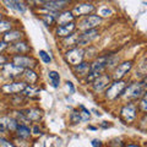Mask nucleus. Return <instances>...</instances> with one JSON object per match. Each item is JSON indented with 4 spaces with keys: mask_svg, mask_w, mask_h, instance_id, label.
Instances as JSON below:
<instances>
[{
    "mask_svg": "<svg viewBox=\"0 0 147 147\" xmlns=\"http://www.w3.org/2000/svg\"><path fill=\"white\" fill-rule=\"evenodd\" d=\"M145 92H146V85H145V81H142V82H136V84H132L130 86L125 87L121 96L127 99H137V98H141L145 94Z\"/></svg>",
    "mask_w": 147,
    "mask_h": 147,
    "instance_id": "obj_1",
    "label": "nucleus"
},
{
    "mask_svg": "<svg viewBox=\"0 0 147 147\" xmlns=\"http://www.w3.org/2000/svg\"><path fill=\"white\" fill-rule=\"evenodd\" d=\"M126 87V82L123 80L119 81H114L112 85L108 87V90L105 91V98L108 99H115L119 96H121V93L124 92Z\"/></svg>",
    "mask_w": 147,
    "mask_h": 147,
    "instance_id": "obj_2",
    "label": "nucleus"
},
{
    "mask_svg": "<svg viewBox=\"0 0 147 147\" xmlns=\"http://www.w3.org/2000/svg\"><path fill=\"white\" fill-rule=\"evenodd\" d=\"M84 54H85V50L84 49H81V48H74V49H70L66 53V59L69 60V63H70V64H72L74 66H76V65H79L80 63H82Z\"/></svg>",
    "mask_w": 147,
    "mask_h": 147,
    "instance_id": "obj_3",
    "label": "nucleus"
},
{
    "mask_svg": "<svg viewBox=\"0 0 147 147\" xmlns=\"http://www.w3.org/2000/svg\"><path fill=\"white\" fill-rule=\"evenodd\" d=\"M98 37V31L96 28H92V30H87L85 31L82 34L77 36V39H76V44H80V45H86L91 43L94 38Z\"/></svg>",
    "mask_w": 147,
    "mask_h": 147,
    "instance_id": "obj_4",
    "label": "nucleus"
},
{
    "mask_svg": "<svg viewBox=\"0 0 147 147\" xmlns=\"http://www.w3.org/2000/svg\"><path fill=\"white\" fill-rule=\"evenodd\" d=\"M131 67H132V63L131 61H125V63L119 64V65L115 67V70H114V74H113L114 80L115 81L121 80L123 77L125 76L129 71H130Z\"/></svg>",
    "mask_w": 147,
    "mask_h": 147,
    "instance_id": "obj_5",
    "label": "nucleus"
},
{
    "mask_svg": "<svg viewBox=\"0 0 147 147\" xmlns=\"http://www.w3.org/2000/svg\"><path fill=\"white\" fill-rule=\"evenodd\" d=\"M100 22H102V17H99L98 15H90L87 16L84 21L81 22V28L84 30H92V28H96Z\"/></svg>",
    "mask_w": 147,
    "mask_h": 147,
    "instance_id": "obj_6",
    "label": "nucleus"
},
{
    "mask_svg": "<svg viewBox=\"0 0 147 147\" xmlns=\"http://www.w3.org/2000/svg\"><path fill=\"white\" fill-rule=\"evenodd\" d=\"M13 65H16L18 67H22V69H25V67L30 69V67H33L36 65V61L30 57L17 55V57L13 58Z\"/></svg>",
    "mask_w": 147,
    "mask_h": 147,
    "instance_id": "obj_7",
    "label": "nucleus"
},
{
    "mask_svg": "<svg viewBox=\"0 0 147 147\" xmlns=\"http://www.w3.org/2000/svg\"><path fill=\"white\" fill-rule=\"evenodd\" d=\"M27 84L25 82H13V84H6L1 87V90L7 94H12V93H18V92H22L26 88Z\"/></svg>",
    "mask_w": 147,
    "mask_h": 147,
    "instance_id": "obj_8",
    "label": "nucleus"
},
{
    "mask_svg": "<svg viewBox=\"0 0 147 147\" xmlns=\"http://www.w3.org/2000/svg\"><path fill=\"white\" fill-rule=\"evenodd\" d=\"M121 117L125 119V121L132 123L136 118V105L135 104H127L121 109Z\"/></svg>",
    "mask_w": 147,
    "mask_h": 147,
    "instance_id": "obj_9",
    "label": "nucleus"
},
{
    "mask_svg": "<svg viewBox=\"0 0 147 147\" xmlns=\"http://www.w3.org/2000/svg\"><path fill=\"white\" fill-rule=\"evenodd\" d=\"M94 10V5L91 3H84V4H79L76 5L75 9L71 11L72 15L75 13L76 16H84V15H88L90 12H92Z\"/></svg>",
    "mask_w": 147,
    "mask_h": 147,
    "instance_id": "obj_10",
    "label": "nucleus"
},
{
    "mask_svg": "<svg viewBox=\"0 0 147 147\" xmlns=\"http://www.w3.org/2000/svg\"><path fill=\"white\" fill-rule=\"evenodd\" d=\"M107 60H108V55L104 57H99L91 64V71L90 72H96V74H100L105 67H107Z\"/></svg>",
    "mask_w": 147,
    "mask_h": 147,
    "instance_id": "obj_11",
    "label": "nucleus"
},
{
    "mask_svg": "<svg viewBox=\"0 0 147 147\" xmlns=\"http://www.w3.org/2000/svg\"><path fill=\"white\" fill-rule=\"evenodd\" d=\"M92 84H93V90L96 92H100L110 84V76L109 75H99Z\"/></svg>",
    "mask_w": 147,
    "mask_h": 147,
    "instance_id": "obj_12",
    "label": "nucleus"
},
{
    "mask_svg": "<svg viewBox=\"0 0 147 147\" xmlns=\"http://www.w3.org/2000/svg\"><path fill=\"white\" fill-rule=\"evenodd\" d=\"M18 123L12 118H9V117H4V118H0V127H1L3 131H15L17 129Z\"/></svg>",
    "mask_w": 147,
    "mask_h": 147,
    "instance_id": "obj_13",
    "label": "nucleus"
},
{
    "mask_svg": "<svg viewBox=\"0 0 147 147\" xmlns=\"http://www.w3.org/2000/svg\"><path fill=\"white\" fill-rule=\"evenodd\" d=\"M24 71H25V69L18 67L16 65H13V64H5V65H4V74H6V75L10 77L22 75Z\"/></svg>",
    "mask_w": 147,
    "mask_h": 147,
    "instance_id": "obj_14",
    "label": "nucleus"
},
{
    "mask_svg": "<svg viewBox=\"0 0 147 147\" xmlns=\"http://www.w3.org/2000/svg\"><path fill=\"white\" fill-rule=\"evenodd\" d=\"M75 28H76V25L74 22H70V24H66V25H60L57 28V34L59 37H67L72 34Z\"/></svg>",
    "mask_w": 147,
    "mask_h": 147,
    "instance_id": "obj_15",
    "label": "nucleus"
},
{
    "mask_svg": "<svg viewBox=\"0 0 147 147\" xmlns=\"http://www.w3.org/2000/svg\"><path fill=\"white\" fill-rule=\"evenodd\" d=\"M55 22H58L59 25H66L74 22V15L71 11H63L58 13V16L55 17Z\"/></svg>",
    "mask_w": 147,
    "mask_h": 147,
    "instance_id": "obj_16",
    "label": "nucleus"
},
{
    "mask_svg": "<svg viewBox=\"0 0 147 147\" xmlns=\"http://www.w3.org/2000/svg\"><path fill=\"white\" fill-rule=\"evenodd\" d=\"M74 69H75V72L77 74V75L85 76V75H88L90 71H91V64L82 61V63L79 64V65H76Z\"/></svg>",
    "mask_w": 147,
    "mask_h": 147,
    "instance_id": "obj_17",
    "label": "nucleus"
},
{
    "mask_svg": "<svg viewBox=\"0 0 147 147\" xmlns=\"http://www.w3.org/2000/svg\"><path fill=\"white\" fill-rule=\"evenodd\" d=\"M26 119H28L31 121H38L42 118V112L39 109H28L25 113Z\"/></svg>",
    "mask_w": 147,
    "mask_h": 147,
    "instance_id": "obj_18",
    "label": "nucleus"
},
{
    "mask_svg": "<svg viewBox=\"0 0 147 147\" xmlns=\"http://www.w3.org/2000/svg\"><path fill=\"white\" fill-rule=\"evenodd\" d=\"M43 4L50 11H59L65 6V4H67V1H44Z\"/></svg>",
    "mask_w": 147,
    "mask_h": 147,
    "instance_id": "obj_19",
    "label": "nucleus"
},
{
    "mask_svg": "<svg viewBox=\"0 0 147 147\" xmlns=\"http://www.w3.org/2000/svg\"><path fill=\"white\" fill-rule=\"evenodd\" d=\"M22 37V33L20 31H10V32H6L4 34V42L7 43V42H12V40H16L18 38Z\"/></svg>",
    "mask_w": 147,
    "mask_h": 147,
    "instance_id": "obj_20",
    "label": "nucleus"
},
{
    "mask_svg": "<svg viewBox=\"0 0 147 147\" xmlns=\"http://www.w3.org/2000/svg\"><path fill=\"white\" fill-rule=\"evenodd\" d=\"M22 75L25 76L26 81H27V82H30V84H34V82L37 81V79H38L37 74H36L33 70H32V69H26Z\"/></svg>",
    "mask_w": 147,
    "mask_h": 147,
    "instance_id": "obj_21",
    "label": "nucleus"
},
{
    "mask_svg": "<svg viewBox=\"0 0 147 147\" xmlns=\"http://www.w3.org/2000/svg\"><path fill=\"white\" fill-rule=\"evenodd\" d=\"M16 131H17V135L22 137V139H27V137H30V135H31L30 127H27L26 125H17Z\"/></svg>",
    "mask_w": 147,
    "mask_h": 147,
    "instance_id": "obj_22",
    "label": "nucleus"
},
{
    "mask_svg": "<svg viewBox=\"0 0 147 147\" xmlns=\"http://www.w3.org/2000/svg\"><path fill=\"white\" fill-rule=\"evenodd\" d=\"M11 49L13 50V52H16V53H25V52H28L30 47L25 42H18V43L13 44Z\"/></svg>",
    "mask_w": 147,
    "mask_h": 147,
    "instance_id": "obj_23",
    "label": "nucleus"
},
{
    "mask_svg": "<svg viewBox=\"0 0 147 147\" xmlns=\"http://www.w3.org/2000/svg\"><path fill=\"white\" fill-rule=\"evenodd\" d=\"M49 80H50V84H52L53 87H59V84H60V76L57 71H49Z\"/></svg>",
    "mask_w": 147,
    "mask_h": 147,
    "instance_id": "obj_24",
    "label": "nucleus"
},
{
    "mask_svg": "<svg viewBox=\"0 0 147 147\" xmlns=\"http://www.w3.org/2000/svg\"><path fill=\"white\" fill-rule=\"evenodd\" d=\"M42 21L44 22L45 26H52L54 22H55V16L47 13V15H43V16H42Z\"/></svg>",
    "mask_w": 147,
    "mask_h": 147,
    "instance_id": "obj_25",
    "label": "nucleus"
},
{
    "mask_svg": "<svg viewBox=\"0 0 147 147\" xmlns=\"http://www.w3.org/2000/svg\"><path fill=\"white\" fill-rule=\"evenodd\" d=\"M37 92H38V88H36V87L33 86H26V88L22 91V93H24L25 96H33L36 94Z\"/></svg>",
    "mask_w": 147,
    "mask_h": 147,
    "instance_id": "obj_26",
    "label": "nucleus"
},
{
    "mask_svg": "<svg viewBox=\"0 0 147 147\" xmlns=\"http://www.w3.org/2000/svg\"><path fill=\"white\" fill-rule=\"evenodd\" d=\"M9 30H11V24L9 21H5V20H0V32H6Z\"/></svg>",
    "mask_w": 147,
    "mask_h": 147,
    "instance_id": "obj_27",
    "label": "nucleus"
},
{
    "mask_svg": "<svg viewBox=\"0 0 147 147\" xmlns=\"http://www.w3.org/2000/svg\"><path fill=\"white\" fill-rule=\"evenodd\" d=\"M112 9H110V7H108V6H103V7H100L99 9V17L100 16H109V15H112Z\"/></svg>",
    "mask_w": 147,
    "mask_h": 147,
    "instance_id": "obj_28",
    "label": "nucleus"
},
{
    "mask_svg": "<svg viewBox=\"0 0 147 147\" xmlns=\"http://www.w3.org/2000/svg\"><path fill=\"white\" fill-rule=\"evenodd\" d=\"M71 121L74 123V124H77V123H80V121H82V118H81V114H80V112H72V114H71Z\"/></svg>",
    "mask_w": 147,
    "mask_h": 147,
    "instance_id": "obj_29",
    "label": "nucleus"
},
{
    "mask_svg": "<svg viewBox=\"0 0 147 147\" xmlns=\"http://www.w3.org/2000/svg\"><path fill=\"white\" fill-rule=\"evenodd\" d=\"M39 57L42 58V60L45 64H49L50 61H52V58H50V55L47 52H44V50H40V52H39Z\"/></svg>",
    "mask_w": 147,
    "mask_h": 147,
    "instance_id": "obj_30",
    "label": "nucleus"
},
{
    "mask_svg": "<svg viewBox=\"0 0 147 147\" xmlns=\"http://www.w3.org/2000/svg\"><path fill=\"white\" fill-rule=\"evenodd\" d=\"M13 10H17V11H20V12H25L26 6L24 5V3L13 1Z\"/></svg>",
    "mask_w": 147,
    "mask_h": 147,
    "instance_id": "obj_31",
    "label": "nucleus"
},
{
    "mask_svg": "<svg viewBox=\"0 0 147 147\" xmlns=\"http://www.w3.org/2000/svg\"><path fill=\"white\" fill-rule=\"evenodd\" d=\"M140 108L142 112H146L147 110V103H146V93L141 97V103H140Z\"/></svg>",
    "mask_w": 147,
    "mask_h": 147,
    "instance_id": "obj_32",
    "label": "nucleus"
},
{
    "mask_svg": "<svg viewBox=\"0 0 147 147\" xmlns=\"http://www.w3.org/2000/svg\"><path fill=\"white\" fill-rule=\"evenodd\" d=\"M0 147H15L11 142L6 141L5 139H3V137H0Z\"/></svg>",
    "mask_w": 147,
    "mask_h": 147,
    "instance_id": "obj_33",
    "label": "nucleus"
},
{
    "mask_svg": "<svg viewBox=\"0 0 147 147\" xmlns=\"http://www.w3.org/2000/svg\"><path fill=\"white\" fill-rule=\"evenodd\" d=\"M92 146L93 147H102V142L99 140H93L92 141Z\"/></svg>",
    "mask_w": 147,
    "mask_h": 147,
    "instance_id": "obj_34",
    "label": "nucleus"
},
{
    "mask_svg": "<svg viewBox=\"0 0 147 147\" xmlns=\"http://www.w3.org/2000/svg\"><path fill=\"white\" fill-rule=\"evenodd\" d=\"M6 48H7V43H5L4 40H1V42H0V52H3V50L6 49Z\"/></svg>",
    "mask_w": 147,
    "mask_h": 147,
    "instance_id": "obj_35",
    "label": "nucleus"
},
{
    "mask_svg": "<svg viewBox=\"0 0 147 147\" xmlns=\"http://www.w3.org/2000/svg\"><path fill=\"white\" fill-rule=\"evenodd\" d=\"M5 63H6V58L4 57V55L0 54V66H1V65H5Z\"/></svg>",
    "mask_w": 147,
    "mask_h": 147,
    "instance_id": "obj_36",
    "label": "nucleus"
},
{
    "mask_svg": "<svg viewBox=\"0 0 147 147\" xmlns=\"http://www.w3.org/2000/svg\"><path fill=\"white\" fill-rule=\"evenodd\" d=\"M66 84H67V87L70 88V92H71V93H74V92H75V88H74V85L71 84V82H66Z\"/></svg>",
    "mask_w": 147,
    "mask_h": 147,
    "instance_id": "obj_37",
    "label": "nucleus"
},
{
    "mask_svg": "<svg viewBox=\"0 0 147 147\" xmlns=\"http://www.w3.org/2000/svg\"><path fill=\"white\" fill-rule=\"evenodd\" d=\"M33 131H34V134H39V132H38V131H39L38 126H34V127H33Z\"/></svg>",
    "mask_w": 147,
    "mask_h": 147,
    "instance_id": "obj_38",
    "label": "nucleus"
},
{
    "mask_svg": "<svg viewBox=\"0 0 147 147\" xmlns=\"http://www.w3.org/2000/svg\"><path fill=\"white\" fill-rule=\"evenodd\" d=\"M126 147H140L139 145H127Z\"/></svg>",
    "mask_w": 147,
    "mask_h": 147,
    "instance_id": "obj_39",
    "label": "nucleus"
},
{
    "mask_svg": "<svg viewBox=\"0 0 147 147\" xmlns=\"http://www.w3.org/2000/svg\"><path fill=\"white\" fill-rule=\"evenodd\" d=\"M0 20H1V13H0Z\"/></svg>",
    "mask_w": 147,
    "mask_h": 147,
    "instance_id": "obj_40",
    "label": "nucleus"
}]
</instances>
